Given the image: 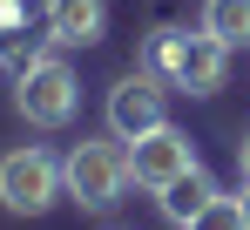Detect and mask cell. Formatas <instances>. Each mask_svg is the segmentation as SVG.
Masks as SVG:
<instances>
[{"mask_svg": "<svg viewBox=\"0 0 250 230\" xmlns=\"http://www.w3.org/2000/svg\"><path fill=\"white\" fill-rule=\"evenodd\" d=\"M61 169H68V196L82 203V210H115L135 183V162H128V142L108 129V136H82L75 149L61 156Z\"/></svg>", "mask_w": 250, "mask_h": 230, "instance_id": "1", "label": "cell"}, {"mask_svg": "<svg viewBox=\"0 0 250 230\" xmlns=\"http://www.w3.org/2000/svg\"><path fill=\"white\" fill-rule=\"evenodd\" d=\"M75 102H82V81L61 54H41L34 68L14 75V109L27 115L34 129H68L75 122Z\"/></svg>", "mask_w": 250, "mask_h": 230, "instance_id": "2", "label": "cell"}, {"mask_svg": "<svg viewBox=\"0 0 250 230\" xmlns=\"http://www.w3.org/2000/svg\"><path fill=\"white\" fill-rule=\"evenodd\" d=\"M54 196H68V169H61V156L34 149V142L0 156V203H7L14 217H41Z\"/></svg>", "mask_w": 250, "mask_h": 230, "instance_id": "3", "label": "cell"}, {"mask_svg": "<svg viewBox=\"0 0 250 230\" xmlns=\"http://www.w3.org/2000/svg\"><path fill=\"white\" fill-rule=\"evenodd\" d=\"M128 162H135V190H169L183 169H196V142L176 122H163V129H149V136L128 142Z\"/></svg>", "mask_w": 250, "mask_h": 230, "instance_id": "4", "label": "cell"}, {"mask_svg": "<svg viewBox=\"0 0 250 230\" xmlns=\"http://www.w3.org/2000/svg\"><path fill=\"white\" fill-rule=\"evenodd\" d=\"M169 122V102H163V81L156 75H122L115 88H108V129L122 136V142H135V136H149V129H163Z\"/></svg>", "mask_w": 250, "mask_h": 230, "instance_id": "5", "label": "cell"}, {"mask_svg": "<svg viewBox=\"0 0 250 230\" xmlns=\"http://www.w3.org/2000/svg\"><path fill=\"white\" fill-rule=\"evenodd\" d=\"M223 68H230V47L196 27V34H176V88L183 95H216L223 88Z\"/></svg>", "mask_w": 250, "mask_h": 230, "instance_id": "6", "label": "cell"}, {"mask_svg": "<svg viewBox=\"0 0 250 230\" xmlns=\"http://www.w3.org/2000/svg\"><path fill=\"white\" fill-rule=\"evenodd\" d=\"M41 27L54 34V47H95L108 34V0H47Z\"/></svg>", "mask_w": 250, "mask_h": 230, "instance_id": "7", "label": "cell"}, {"mask_svg": "<svg viewBox=\"0 0 250 230\" xmlns=\"http://www.w3.org/2000/svg\"><path fill=\"white\" fill-rule=\"evenodd\" d=\"M216 196H223V190L209 183V169L196 162V169H183V176H176L169 190H156V203H163V217H169V224L183 230L189 217H196V210H203V203H216Z\"/></svg>", "mask_w": 250, "mask_h": 230, "instance_id": "8", "label": "cell"}, {"mask_svg": "<svg viewBox=\"0 0 250 230\" xmlns=\"http://www.w3.org/2000/svg\"><path fill=\"white\" fill-rule=\"evenodd\" d=\"M47 41H54V34H34L27 14H7V21H0V68H7V75L34 68V61L47 54Z\"/></svg>", "mask_w": 250, "mask_h": 230, "instance_id": "9", "label": "cell"}, {"mask_svg": "<svg viewBox=\"0 0 250 230\" xmlns=\"http://www.w3.org/2000/svg\"><path fill=\"white\" fill-rule=\"evenodd\" d=\"M196 27H209L223 47H244L250 41V0H203V21Z\"/></svg>", "mask_w": 250, "mask_h": 230, "instance_id": "10", "label": "cell"}, {"mask_svg": "<svg viewBox=\"0 0 250 230\" xmlns=\"http://www.w3.org/2000/svg\"><path fill=\"white\" fill-rule=\"evenodd\" d=\"M183 230H250V224H244V203H237V196H216V203H203Z\"/></svg>", "mask_w": 250, "mask_h": 230, "instance_id": "11", "label": "cell"}, {"mask_svg": "<svg viewBox=\"0 0 250 230\" xmlns=\"http://www.w3.org/2000/svg\"><path fill=\"white\" fill-rule=\"evenodd\" d=\"M142 75H156L163 88H176V34H156L142 47Z\"/></svg>", "mask_w": 250, "mask_h": 230, "instance_id": "12", "label": "cell"}, {"mask_svg": "<svg viewBox=\"0 0 250 230\" xmlns=\"http://www.w3.org/2000/svg\"><path fill=\"white\" fill-rule=\"evenodd\" d=\"M237 169L250 176V129H244V142H237Z\"/></svg>", "mask_w": 250, "mask_h": 230, "instance_id": "13", "label": "cell"}, {"mask_svg": "<svg viewBox=\"0 0 250 230\" xmlns=\"http://www.w3.org/2000/svg\"><path fill=\"white\" fill-rule=\"evenodd\" d=\"M237 203H244V224H250V176H244V196H237Z\"/></svg>", "mask_w": 250, "mask_h": 230, "instance_id": "14", "label": "cell"}, {"mask_svg": "<svg viewBox=\"0 0 250 230\" xmlns=\"http://www.w3.org/2000/svg\"><path fill=\"white\" fill-rule=\"evenodd\" d=\"M0 7H7V0H0Z\"/></svg>", "mask_w": 250, "mask_h": 230, "instance_id": "15", "label": "cell"}]
</instances>
